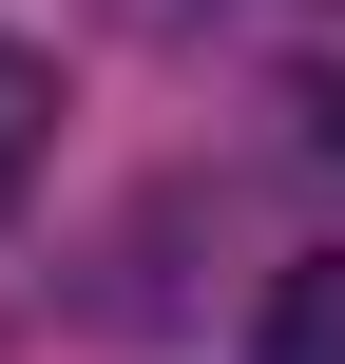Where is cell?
<instances>
[{"label":"cell","instance_id":"obj_2","mask_svg":"<svg viewBox=\"0 0 345 364\" xmlns=\"http://www.w3.org/2000/svg\"><path fill=\"white\" fill-rule=\"evenodd\" d=\"M38 154H58V58H38V38H0V211L38 192Z\"/></svg>","mask_w":345,"mask_h":364},{"label":"cell","instance_id":"obj_1","mask_svg":"<svg viewBox=\"0 0 345 364\" xmlns=\"http://www.w3.org/2000/svg\"><path fill=\"white\" fill-rule=\"evenodd\" d=\"M250 364H345V250L269 269V326H250Z\"/></svg>","mask_w":345,"mask_h":364},{"label":"cell","instance_id":"obj_3","mask_svg":"<svg viewBox=\"0 0 345 364\" xmlns=\"http://www.w3.org/2000/svg\"><path fill=\"white\" fill-rule=\"evenodd\" d=\"M288 115H307V154H345V77H307V96H288Z\"/></svg>","mask_w":345,"mask_h":364}]
</instances>
